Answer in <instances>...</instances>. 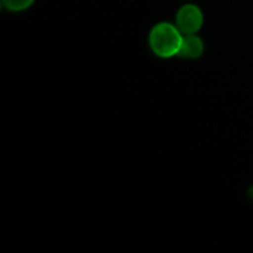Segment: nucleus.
Listing matches in <instances>:
<instances>
[{"label":"nucleus","mask_w":253,"mask_h":253,"mask_svg":"<svg viewBox=\"0 0 253 253\" xmlns=\"http://www.w3.org/2000/svg\"><path fill=\"white\" fill-rule=\"evenodd\" d=\"M183 34L175 24L160 22L151 29L148 42L156 56L161 58H172L178 56L182 46Z\"/></svg>","instance_id":"obj_1"},{"label":"nucleus","mask_w":253,"mask_h":253,"mask_svg":"<svg viewBox=\"0 0 253 253\" xmlns=\"http://www.w3.org/2000/svg\"><path fill=\"white\" fill-rule=\"evenodd\" d=\"M204 24V14L195 4H185L175 15V25L183 35L197 34Z\"/></svg>","instance_id":"obj_2"},{"label":"nucleus","mask_w":253,"mask_h":253,"mask_svg":"<svg viewBox=\"0 0 253 253\" xmlns=\"http://www.w3.org/2000/svg\"><path fill=\"white\" fill-rule=\"evenodd\" d=\"M204 51V41L197 34L183 35L182 46H180L178 57L185 59H198L203 56Z\"/></svg>","instance_id":"obj_3"},{"label":"nucleus","mask_w":253,"mask_h":253,"mask_svg":"<svg viewBox=\"0 0 253 253\" xmlns=\"http://www.w3.org/2000/svg\"><path fill=\"white\" fill-rule=\"evenodd\" d=\"M35 0H1V5L6 10L12 12L24 11V10L29 9L32 6Z\"/></svg>","instance_id":"obj_4"},{"label":"nucleus","mask_w":253,"mask_h":253,"mask_svg":"<svg viewBox=\"0 0 253 253\" xmlns=\"http://www.w3.org/2000/svg\"><path fill=\"white\" fill-rule=\"evenodd\" d=\"M249 197L251 198V199L253 200V187L250 188V190H249Z\"/></svg>","instance_id":"obj_5"}]
</instances>
